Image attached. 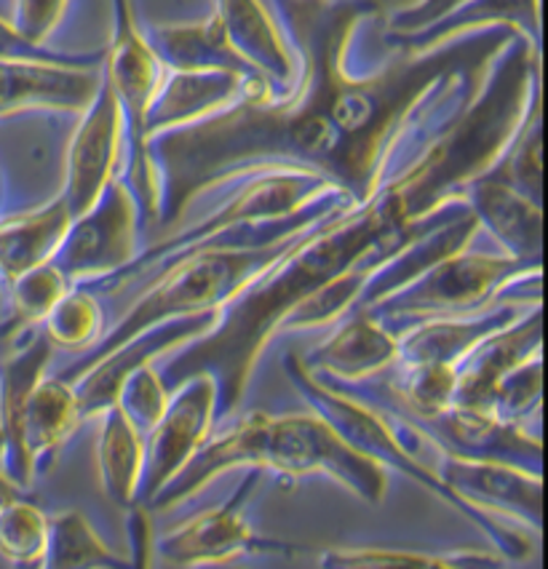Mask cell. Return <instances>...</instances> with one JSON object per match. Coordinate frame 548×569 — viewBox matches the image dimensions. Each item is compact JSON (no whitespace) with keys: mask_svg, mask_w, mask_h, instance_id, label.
Returning <instances> with one entry per match:
<instances>
[{"mask_svg":"<svg viewBox=\"0 0 548 569\" xmlns=\"http://www.w3.org/2000/svg\"><path fill=\"white\" fill-rule=\"evenodd\" d=\"M297 57L289 94L236 104L209 121L150 139L158 228L185 222L198 198L262 171H302L365 203L477 94L487 64L517 32L490 28L380 70L348 68L356 30L375 0H276Z\"/></svg>","mask_w":548,"mask_h":569,"instance_id":"cell-1","label":"cell"},{"mask_svg":"<svg viewBox=\"0 0 548 569\" xmlns=\"http://www.w3.org/2000/svg\"><path fill=\"white\" fill-rule=\"evenodd\" d=\"M538 89V70L521 51L490 62L477 94L415 156L399 163L365 203L340 209L308 230L279 262L222 310L215 329L171 353L161 377L169 388L209 372L220 388V420L233 417L249 382L279 335L281 321L323 283L380 262L464 201L466 188L487 174L517 134Z\"/></svg>","mask_w":548,"mask_h":569,"instance_id":"cell-2","label":"cell"},{"mask_svg":"<svg viewBox=\"0 0 548 569\" xmlns=\"http://www.w3.org/2000/svg\"><path fill=\"white\" fill-rule=\"evenodd\" d=\"M230 471L279 473L287 479L323 476L342 489L380 506L388 495V471L361 458L319 415L249 412L228 431L211 433L201 452L150 500V511L182 506Z\"/></svg>","mask_w":548,"mask_h":569,"instance_id":"cell-3","label":"cell"},{"mask_svg":"<svg viewBox=\"0 0 548 569\" xmlns=\"http://www.w3.org/2000/svg\"><path fill=\"white\" fill-rule=\"evenodd\" d=\"M308 230L283 238V241L266 243V247L211 249L185 257L182 262L171 264L169 270L156 276L142 292L131 297L127 310L110 323L102 340L86 353L76 356L70 363H64L57 375L62 380L76 382L86 369H91L104 356L113 353L131 337L142 335L145 329L175 319L222 313L243 289L252 287L257 278L266 273L270 264L279 262Z\"/></svg>","mask_w":548,"mask_h":569,"instance_id":"cell-4","label":"cell"},{"mask_svg":"<svg viewBox=\"0 0 548 569\" xmlns=\"http://www.w3.org/2000/svg\"><path fill=\"white\" fill-rule=\"evenodd\" d=\"M283 372H287L297 393L302 396V401L308 403L310 412L319 415L361 458L378 462L380 468H391V471L401 473L412 485L426 489L431 498L450 506L455 513L464 516L468 525L477 527L506 561H525L532 553V540L527 535V529L506 525V521L481 519V516L468 511L464 502L445 487V481L436 476L431 462L420 458L418 439L401 422H396L393 417L380 412V409L369 407V403L321 382L319 377L308 372L306 363H302L297 353L283 356Z\"/></svg>","mask_w":548,"mask_h":569,"instance_id":"cell-5","label":"cell"},{"mask_svg":"<svg viewBox=\"0 0 548 569\" xmlns=\"http://www.w3.org/2000/svg\"><path fill=\"white\" fill-rule=\"evenodd\" d=\"M500 302L540 306V264L468 247L367 310L401 335L415 323L481 313Z\"/></svg>","mask_w":548,"mask_h":569,"instance_id":"cell-6","label":"cell"},{"mask_svg":"<svg viewBox=\"0 0 548 569\" xmlns=\"http://www.w3.org/2000/svg\"><path fill=\"white\" fill-rule=\"evenodd\" d=\"M167 68L150 49L145 30L140 28L131 0H113V36L104 49L102 78L121 104L123 126H127V161H123V182L137 198L142 222H158V171L150 156L148 116L150 104L161 89Z\"/></svg>","mask_w":548,"mask_h":569,"instance_id":"cell-7","label":"cell"},{"mask_svg":"<svg viewBox=\"0 0 548 569\" xmlns=\"http://www.w3.org/2000/svg\"><path fill=\"white\" fill-rule=\"evenodd\" d=\"M262 476H266L262 471H243V479L226 502L196 513L193 519L169 529L161 538L156 535V559L180 569H201L233 565L243 556L300 553V546L262 538L249 525V502L260 489Z\"/></svg>","mask_w":548,"mask_h":569,"instance_id":"cell-8","label":"cell"},{"mask_svg":"<svg viewBox=\"0 0 548 569\" xmlns=\"http://www.w3.org/2000/svg\"><path fill=\"white\" fill-rule=\"evenodd\" d=\"M142 251V214L137 198L118 177L83 214L72 217L54 262L72 287L123 270Z\"/></svg>","mask_w":548,"mask_h":569,"instance_id":"cell-9","label":"cell"},{"mask_svg":"<svg viewBox=\"0 0 548 569\" xmlns=\"http://www.w3.org/2000/svg\"><path fill=\"white\" fill-rule=\"evenodd\" d=\"M220 420V388L209 372L185 377L171 388L169 403L153 431L145 436V473L140 485V506L177 479L185 466L201 452Z\"/></svg>","mask_w":548,"mask_h":569,"instance_id":"cell-10","label":"cell"},{"mask_svg":"<svg viewBox=\"0 0 548 569\" xmlns=\"http://www.w3.org/2000/svg\"><path fill=\"white\" fill-rule=\"evenodd\" d=\"M123 161H127V126H123L121 104L116 102L99 70V89L78 118L64 161V184L59 196L68 203L72 217L83 214L104 193V188L121 177Z\"/></svg>","mask_w":548,"mask_h":569,"instance_id":"cell-11","label":"cell"},{"mask_svg":"<svg viewBox=\"0 0 548 569\" xmlns=\"http://www.w3.org/2000/svg\"><path fill=\"white\" fill-rule=\"evenodd\" d=\"M436 476L468 511L481 519L540 532L544 525V476L495 460H464L436 455Z\"/></svg>","mask_w":548,"mask_h":569,"instance_id":"cell-12","label":"cell"},{"mask_svg":"<svg viewBox=\"0 0 548 569\" xmlns=\"http://www.w3.org/2000/svg\"><path fill=\"white\" fill-rule=\"evenodd\" d=\"M418 433L436 455L464 460H495L519 466L530 473L544 471V445L530 428L511 426L498 417L450 407L426 420H396Z\"/></svg>","mask_w":548,"mask_h":569,"instance_id":"cell-13","label":"cell"},{"mask_svg":"<svg viewBox=\"0 0 548 569\" xmlns=\"http://www.w3.org/2000/svg\"><path fill=\"white\" fill-rule=\"evenodd\" d=\"M276 97H281L279 89L266 78H247L236 72L167 70L161 89L150 104L148 134L153 139L167 131L209 121L247 99L268 102Z\"/></svg>","mask_w":548,"mask_h":569,"instance_id":"cell-14","label":"cell"},{"mask_svg":"<svg viewBox=\"0 0 548 569\" xmlns=\"http://www.w3.org/2000/svg\"><path fill=\"white\" fill-rule=\"evenodd\" d=\"M300 359L310 375L329 386H361L393 367L399 359V335L369 310H351Z\"/></svg>","mask_w":548,"mask_h":569,"instance_id":"cell-15","label":"cell"},{"mask_svg":"<svg viewBox=\"0 0 548 569\" xmlns=\"http://www.w3.org/2000/svg\"><path fill=\"white\" fill-rule=\"evenodd\" d=\"M217 319H220V313L158 323V327L145 329L142 335L131 337V340L123 342L121 348H116L113 353L104 356L102 361H97L91 369H86V372L72 382L86 420L99 417L104 409L113 407L118 388H121V382L127 380L134 369L148 367V363H158V359H163V356L190 346L198 337L211 332Z\"/></svg>","mask_w":548,"mask_h":569,"instance_id":"cell-16","label":"cell"},{"mask_svg":"<svg viewBox=\"0 0 548 569\" xmlns=\"http://www.w3.org/2000/svg\"><path fill=\"white\" fill-rule=\"evenodd\" d=\"M477 233V217L471 214L466 201L450 203L445 214H441L431 228H426L420 236H415L412 241L405 243L396 254L388 257L386 262H380L378 268L369 273L359 308L367 310L378 306L380 300H386L388 295L405 289L407 283L415 281V278H420L426 270H431L434 264H439L441 260H447V257L468 249Z\"/></svg>","mask_w":548,"mask_h":569,"instance_id":"cell-17","label":"cell"},{"mask_svg":"<svg viewBox=\"0 0 548 569\" xmlns=\"http://www.w3.org/2000/svg\"><path fill=\"white\" fill-rule=\"evenodd\" d=\"M544 342V316L540 306L521 313L506 329L481 340L464 361L458 363V386H455L452 407L485 412L495 388L521 363L538 359Z\"/></svg>","mask_w":548,"mask_h":569,"instance_id":"cell-18","label":"cell"},{"mask_svg":"<svg viewBox=\"0 0 548 569\" xmlns=\"http://www.w3.org/2000/svg\"><path fill=\"white\" fill-rule=\"evenodd\" d=\"M464 201L477 217L479 230H485L504 254L527 264H540L544 209L538 203L517 193L490 171L468 184Z\"/></svg>","mask_w":548,"mask_h":569,"instance_id":"cell-19","label":"cell"},{"mask_svg":"<svg viewBox=\"0 0 548 569\" xmlns=\"http://www.w3.org/2000/svg\"><path fill=\"white\" fill-rule=\"evenodd\" d=\"M228 43L243 62L252 64L262 78L289 94L297 81V57L283 36L281 24L262 0H215Z\"/></svg>","mask_w":548,"mask_h":569,"instance_id":"cell-20","label":"cell"},{"mask_svg":"<svg viewBox=\"0 0 548 569\" xmlns=\"http://www.w3.org/2000/svg\"><path fill=\"white\" fill-rule=\"evenodd\" d=\"M530 308L538 306L500 302V306L481 310V313L415 323V327L399 335V359H396V363H439V367L458 369V363L481 340L506 329L508 323L517 321Z\"/></svg>","mask_w":548,"mask_h":569,"instance_id":"cell-21","label":"cell"},{"mask_svg":"<svg viewBox=\"0 0 548 569\" xmlns=\"http://www.w3.org/2000/svg\"><path fill=\"white\" fill-rule=\"evenodd\" d=\"M99 70L0 62V116L14 112H83L99 89Z\"/></svg>","mask_w":548,"mask_h":569,"instance_id":"cell-22","label":"cell"},{"mask_svg":"<svg viewBox=\"0 0 548 569\" xmlns=\"http://www.w3.org/2000/svg\"><path fill=\"white\" fill-rule=\"evenodd\" d=\"M508 28L525 38L532 49L540 51V0H468V3L455 9L452 14L441 17L439 22L428 24L418 32L407 36H391L386 41L393 46L399 54H426V51L445 46L455 38L468 36V32Z\"/></svg>","mask_w":548,"mask_h":569,"instance_id":"cell-23","label":"cell"},{"mask_svg":"<svg viewBox=\"0 0 548 569\" xmlns=\"http://www.w3.org/2000/svg\"><path fill=\"white\" fill-rule=\"evenodd\" d=\"M86 422L76 386L59 375H46L28 396L22 412V447L36 479L54 466Z\"/></svg>","mask_w":548,"mask_h":569,"instance_id":"cell-24","label":"cell"},{"mask_svg":"<svg viewBox=\"0 0 548 569\" xmlns=\"http://www.w3.org/2000/svg\"><path fill=\"white\" fill-rule=\"evenodd\" d=\"M70 222L72 214L62 196L51 198L41 207L0 217V289L14 283L28 270L54 260Z\"/></svg>","mask_w":548,"mask_h":569,"instance_id":"cell-25","label":"cell"},{"mask_svg":"<svg viewBox=\"0 0 548 569\" xmlns=\"http://www.w3.org/2000/svg\"><path fill=\"white\" fill-rule=\"evenodd\" d=\"M150 49L167 70L185 72H236V76L262 78L252 64H247L228 43L220 19L211 14L201 22L158 24L145 30ZM268 81V78H266Z\"/></svg>","mask_w":548,"mask_h":569,"instance_id":"cell-26","label":"cell"},{"mask_svg":"<svg viewBox=\"0 0 548 569\" xmlns=\"http://www.w3.org/2000/svg\"><path fill=\"white\" fill-rule=\"evenodd\" d=\"M97 468L104 495L118 508L140 506L145 473V433L137 431L121 409L108 407L99 415Z\"/></svg>","mask_w":548,"mask_h":569,"instance_id":"cell-27","label":"cell"},{"mask_svg":"<svg viewBox=\"0 0 548 569\" xmlns=\"http://www.w3.org/2000/svg\"><path fill=\"white\" fill-rule=\"evenodd\" d=\"M72 283L54 262L28 270L3 289V319H0V346H11L19 337L38 329L46 316L70 292Z\"/></svg>","mask_w":548,"mask_h":569,"instance_id":"cell-28","label":"cell"},{"mask_svg":"<svg viewBox=\"0 0 548 569\" xmlns=\"http://www.w3.org/2000/svg\"><path fill=\"white\" fill-rule=\"evenodd\" d=\"M38 569H129V556L116 553L81 511L49 516V546Z\"/></svg>","mask_w":548,"mask_h":569,"instance_id":"cell-29","label":"cell"},{"mask_svg":"<svg viewBox=\"0 0 548 569\" xmlns=\"http://www.w3.org/2000/svg\"><path fill=\"white\" fill-rule=\"evenodd\" d=\"M321 569H508L506 559L490 553H420L396 548H327L319 556Z\"/></svg>","mask_w":548,"mask_h":569,"instance_id":"cell-30","label":"cell"},{"mask_svg":"<svg viewBox=\"0 0 548 569\" xmlns=\"http://www.w3.org/2000/svg\"><path fill=\"white\" fill-rule=\"evenodd\" d=\"M540 150H544V108H540V89L535 91L521 118L517 134L506 144L504 156L490 169V174L511 184L517 193L530 198L532 203L544 207V163H540Z\"/></svg>","mask_w":548,"mask_h":569,"instance_id":"cell-31","label":"cell"},{"mask_svg":"<svg viewBox=\"0 0 548 569\" xmlns=\"http://www.w3.org/2000/svg\"><path fill=\"white\" fill-rule=\"evenodd\" d=\"M46 340L62 353L81 356L91 350L108 332L104 302L83 287H70V292L57 302L54 310L41 323Z\"/></svg>","mask_w":548,"mask_h":569,"instance_id":"cell-32","label":"cell"},{"mask_svg":"<svg viewBox=\"0 0 548 569\" xmlns=\"http://www.w3.org/2000/svg\"><path fill=\"white\" fill-rule=\"evenodd\" d=\"M49 546V516L36 502L17 498L0 508V559L11 567L41 565Z\"/></svg>","mask_w":548,"mask_h":569,"instance_id":"cell-33","label":"cell"},{"mask_svg":"<svg viewBox=\"0 0 548 569\" xmlns=\"http://www.w3.org/2000/svg\"><path fill=\"white\" fill-rule=\"evenodd\" d=\"M540 393H544V361L538 356V359L514 369L495 388L492 399L487 403V415L511 422V426L530 428V422L540 412Z\"/></svg>","mask_w":548,"mask_h":569,"instance_id":"cell-34","label":"cell"},{"mask_svg":"<svg viewBox=\"0 0 548 569\" xmlns=\"http://www.w3.org/2000/svg\"><path fill=\"white\" fill-rule=\"evenodd\" d=\"M171 396V388L161 377L158 363H148V367L134 369L127 380L121 382L116 396V407L129 417L131 426L137 431L148 436L153 426L161 420L163 409H167Z\"/></svg>","mask_w":548,"mask_h":569,"instance_id":"cell-35","label":"cell"},{"mask_svg":"<svg viewBox=\"0 0 548 569\" xmlns=\"http://www.w3.org/2000/svg\"><path fill=\"white\" fill-rule=\"evenodd\" d=\"M102 51H59L51 46L30 43L14 30V24L0 19V62H32V64H57V68L97 70L102 68Z\"/></svg>","mask_w":548,"mask_h":569,"instance_id":"cell-36","label":"cell"},{"mask_svg":"<svg viewBox=\"0 0 548 569\" xmlns=\"http://www.w3.org/2000/svg\"><path fill=\"white\" fill-rule=\"evenodd\" d=\"M70 0H14V17L11 24L22 38H28L30 43L49 46L46 41L51 38V32L57 30V24L62 22L64 11H68Z\"/></svg>","mask_w":548,"mask_h":569,"instance_id":"cell-37","label":"cell"},{"mask_svg":"<svg viewBox=\"0 0 548 569\" xmlns=\"http://www.w3.org/2000/svg\"><path fill=\"white\" fill-rule=\"evenodd\" d=\"M129 569H156V525L153 511L145 506H131L127 516Z\"/></svg>","mask_w":548,"mask_h":569,"instance_id":"cell-38","label":"cell"},{"mask_svg":"<svg viewBox=\"0 0 548 569\" xmlns=\"http://www.w3.org/2000/svg\"><path fill=\"white\" fill-rule=\"evenodd\" d=\"M468 3V0H420V3L409 6V9L396 11L391 17V24H388V32L391 36H407V32H418L428 24L439 22L441 17L452 14L455 9Z\"/></svg>","mask_w":548,"mask_h":569,"instance_id":"cell-39","label":"cell"},{"mask_svg":"<svg viewBox=\"0 0 548 569\" xmlns=\"http://www.w3.org/2000/svg\"><path fill=\"white\" fill-rule=\"evenodd\" d=\"M22 492H24V489L19 487L17 481L11 479V476L3 471V468H0V508H3V506H9L11 500L22 498Z\"/></svg>","mask_w":548,"mask_h":569,"instance_id":"cell-40","label":"cell"},{"mask_svg":"<svg viewBox=\"0 0 548 569\" xmlns=\"http://www.w3.org/2000/svg\"><path fill=\"white\" fill-rule=\"evenodd\" d=\"M201 569H241V567H236V565H222V567H201Z\"/></svg>","mask_w":548,"mask_h":569,"instance_id":"cell-41","label":"cell"},{"mask_svg":"<svg viewBox=\"0 0 548 569\" xmlns=\"http://www.w3.org/2000/svg\"><path fill=\"white\" fill-rule=\"evenodd\" d=\"M0 319H3V289H0Z\"/></svg>","mask_w":548,"mask_h":569,"instance_id":"cell-42","label":"cell"},{"mask_svg":"<svg viewBox=\"0 0 548 569\" xmlns=\"http://www.w3.org/2000/svg\"><path fill=\"white\" fill-rule=\"evenodd\" d=\"M41 565H28V567H14V569H38Z\"/></svg>","mask_w":548,"mask_h":569,"instance_id":"cell-43","label":"cell"}]
</instances>
